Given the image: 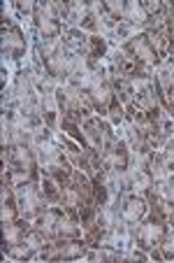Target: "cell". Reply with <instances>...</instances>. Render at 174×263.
<instances>
[{
  "instance_id": "1",
  "label": "cell",
  "mask_w": 174,
  "mask_h": 263,
  "mask_svg": "<svg viewBox=\"0 0 174 263\" xmlns=\"http://www.w3.org/2000/svg\"><path fill=\"white\" fill-rule=\"evenodd\" d=\"M35 152H37V161H40L42 177L56 179L60 186H65V184L72 179V175H75L77 168L72 165V161L68 159L63 144H60L58 140H49V142L40 144Z\"/></svg>"
},
{
  "instance_id": "2",
  "label": "cell",
  "mask_w": 174,
  "mask_h": 263,
  "mask_svg": "<svg viewBox=\"0 0 174 263\" xmlns=\"http://www.w3.org/2000/svg\"><path fill=\"white\" fill-rule=\"evenodd\" d=\"M3 170L12 175L14 184L19 182H42V170L37 152L33 147H12L10 159L3 163Z\"/></svg>"
},
{
  "instance_id": "3",
  "label": "cell",
  "mask_w": 174,
  "mask_h": 263,
  "mask_svg": "<svg viewBox=\"0 0 174 263\" xmlns=\"http://www.w3.org/2000/svg\"><path fill=\"white\" fill-rule=\"evenodd\" d=\"M56 103H58V112L63 119H70L75 124H81L89 117H93V107L89 105V98L81 89L72 84H63L56 86Z\"/></svg>"
},
{
  "instance_id": "4",
  "label": "cell",
  "mask_w": 174,
  "mask_h": 263,
  "mask_svg": "<svg viewBox=\"0 0 174 263\" xmlns=\"http://www.w3.org/2000/svg\"><path fill=\"white\" fill-rule=\"evenodd\" d=\"M167 229H169V223L165 221V217H160L158 212H151L149 210V214H146L137 226H130V240H133V245H137L139 249L151 252L154 247H160Z\"/></svg>"
},
{
  "instance_id": "5",
  "label": "cell",
  "mask_w": 174,
  "mask_h": 263,
  "mask_svg": "<svg viewBox=\"0 0 174 263\" xmlns=\"http://www.w3.org/2000/svg\"><path fill=\"white\" fill-rule=\"evenodd\" d=\"M33 35L35 40L40 42H60L65 33V24L58 19V14L54 12L51 3H35L33 12Z\"/></svg>"
},
{
  "instance_id": "6",
  "label": "cell",
  "mask_w": 174,
  "mask_h": 263,
  "mask_svg": "<svg viewBox=\"0 0 174 263\" xmlns=\"http://www.w3.org/2000/svg\"><path fill=\"white\" fill-rule=\"evenodd\" d=\"M30 45H28V35L21 28L16 21H12L7 16V7L3 10V59L10 63H19L26 59Z\"/></svg>"
},
{
  "instance_id": "7",
  "label": "cell",
  "mask_w": 174,
  "mask_h": 263,
  "mask_svg": "<svg viewBox=\"0 0 174 263\" xmlns=\"http://www.w3.org/2000/svg\"><path fill=\"white\" fill-rule=\"evenodd\" d=\"M86 98H89V105L93 107V112L98 117H107L110 107L116 103V93H114V86L110 82V74H107V65H100L98 72H95V80L93 84L89 86L86 91Z\"/></svg>"
},
{
  "instance_id": "8",
  "label": "cell",
  "mask_w": 174,
  "mask_h": 263,
  "mask_svg": "<svg viewBox=\"0 0 174 263\" xmlns=\"http://www.w3.org/2000/svg\"><path fill=\"white\" fill-rule=\"evenodd\" d=\"M89 245L84 238H58L45 242L40 252V261H79L86 258Z\"/></svg>"
},
{
  "instance_id": "9",
  "label": "cell",
  "mask_w": 174,
  "mask_h": 263,
  "mask_svg": "<svg viewBox=\"0 0 174 263\" xmlns=\"http://www.w3.org/2000/svg\"><path fill=\"white\" fill-rule=\"evenodd\" d=\"M104 65H107V70L121 74V77H125V80H130V82L149 80V77H154V70L146 68L144 63H139V61L135 59V56H130L121 45L116 47V49L110 51L107 63H104Z\"/></svg>"
},
{
  "instance_id": "10",
  "label": "cell",
  "mask_w": 174,
  "mask_h": 263,
  "mask_svg": "<svg viewBox=\"0 0 174 263\" xmlns=\"http://www.w3.org/2000/svg\"><path fill=\"white\" fill-rule=\"evenodd\" d=\"M14 186H16V203H19L21 217L33 221V219H37L49 208L40 182H19V184H14Z\"/></svg>"
},
{
  "instance_id": "11",
  "label": "cell",
  "mask_w": 174,
  "mask_h": 263,
  "mask_svg": "<svg viewBox=\"0 0 174 263\" xmlns=\"http://www.w3.org/2000/svg\"><path fill=\"white\" fill-rule=\"evenodd\" d=\"M81 133H84L86 147L93 149V152H98V154L104 149V144L119 135L110 121L104 119V117H98V115H93L86 121H81Z\"/></svg>"
},
{
  "instance_id": "12",
  "label": "cell",
  "mask_w": 174,
  "mask_h": 263,
  "mask_svg": "<svg viewBox=\"0 0 174 263\" xmlns=\"http://www.w3.org/2000/svg\"><path fill=\"white\" fill-rule=\"evenodd\" d=\"M121 47H123L130 56H135L139 63H144L146 68H151V70L163 65V61H160V56H158V51H156L154 42H151L149 33H144V30H142V33H135L133 37L125 40Z\"/></svg>"
},
{
  "instance_id": "13",
  "label": "cell",
  "mask_w": 174,
  "mask_h": 263,
  "mask_svg": "<svg viewBox=\"0 0 174 263\" xmlns=\"http://www.w3.org/2000/svg\"><path fill=\"white\" fill-rule=\"evenodd\" d=\"M100 159H102L104 170H110V173H125L130 165V147L123 135H116L114 140H110L104 144V149L100 152Z\"/></svg>"
},
{
  "instance_id": "14",
  "label": "cell",
  "mask_w": 174,
  "mask_h": 263,
  "mask_svg": "<svg viewBox=\"0 0 174 263\" xmlns=\"http://www.w3.org/2000/svg\"><path fill=\"white\" fill-rule=\"evenodd\" d=\"M119 210H121L123 221L128 223V229H130V226H137V223L149 214V200H146L144 194L130 191V194H125L123 198H121Z\"/></svg>"
},
{
  "instance_id": "15",
  "label": "cell",
  "mask_w": 174,
  "mask_h": 263,
  "mask_svg": "<svg viewBox=\"0 0 174 263\" xmlns=\"http://www.w3.org/2000/svg\"><path fill=\"white\" fill-rule=\"evenodd\" d=\"M45 242H47V240L33 229V231L28 233V238L24 240V242L14 245V247H10L7 252H3V254H5L7 258H12V261H33V258L40 256V252H42V247H45Z\"/></svg>"
},
{
  "instance_id": "16",
  "label": "cell",
  "mask_w": 174,
  "mask_h": 263,
  "mask_svg": "<svg viewBox=\"0 0 174 263\" xmlns=\"http://www.w3.org/2000/svg\"><path fill=\"white\" fill-rule=\"evenodd\" d=\"M65 210L60 205H49L37 219H33V229L49 242V240H58V223Z\"/></svg>"
},
{
  "instance_id": "17",
  "label": "cell",
  "mask_w": 174,
  "mask_h": 263,
  "mask_svg": "<svg viewBox=\"0 0 174 263\" xmlns=\"http://www.w3.org/2000/svg\"><path fill=\"white\" fill-rule=\"evenodd\" d=\"M30 231H33V221L26 217H19V219H14V221L3 223V252H7L10 247L24 242Z\"/></svg>"
},
{
  "instance_id": "18",
  "label": "cell",
  "mask_w": 174,
  "mask_h": 263,
  "mask_svg": "<svg viewBox=\"0 0 174 263\" xmlns=\"http://www.w3.org/2000/svg\"><path fill=\"white\" fill-rule=\"evenodd\" d=\"M154 80L160 89V103L165 100H174V56L163 61L160 68H156Z\"/></svg>"
},
{
  "instance_id": "19",
  "label": "cell",
  "mask_w": 174,
  "mask_h": 263,
  "mask_svg": "<svg viewBox=\"0 0 174 263\" xmlns=\"http://www.w3.org/2000/svg\"><path fill=\"white\" fill-rule=\"evenodd\" d=\"M60 42L65 45V49H68L70 54L81 56V59L89 56V33H84L81 28H70L68 26L63 37H60Z\"/></svg>"
},
{
  "instance_id": "20",
  "label": "cell",
  "mask_w": 174,
  "mask_h": 263,
  "mask_svg": "<svg viewBox=\"0 0 174 263\" xmlns=\"http://www.w3.org/2000/svg\"><path fill=\"white\" fill-rule=\"evenodd\" d=\"M123 24H128L135 33H142L149 28V14L144 10V3H125Z\"/></svg>"
},
{
  "instance_id": "21",
  "label": "cell",
  "mask_w": 174,
  "mask_h": 263,
  "mask_svg": "<svg viewBox=\"0 0 174 263\" xmlns=\"http://www.w3.org/2000/svg\"><path fill=\"white\" fill-rule=\"evenodd\" d=\"M86 261H100V263L125 261V249L110 247V245H102V247H89V252H86Z\"/></svg>"
},
{
  "instance_id": "22",
  "label": "cell",
  "mask_w": 174,
  "mask_h": 263,
  "mask_svg": "<svg viewBox=\"0 0 174 263\" xmlns=\"http://www.w3.org/2000/svg\"><path fill=\"white\" fill-rule=\"evenodd\" d=\"M110 40L104 35H89V56L86 59L95 61V63H102V59L110 56Z\"/></svg>"
},
{
  "instance_id": "23",
  "label": "cell",
  "mask_w": 174,
  "mask_h": 263,
  "mask_svg": "<svg viewBox=\"0 0 174 263\" xmlns=\"http://www.w3.org/2000/svg\"><path fill=\"white\" fill-rule=\"evenodd\" d=\"M42 191H45V198L49 205H60V198H63V186H60L56 179L51 177H42Z\"/></svg>"
},
{
  "instance_id": "24",
  "label": "cell",
  "mask_w": 174,
  "mask_h": 263,
  "mask_svg": "<svg viewBox=\"0 0 174 263\" xmlns=\"http://www.w3.org/2000/svg\"><path fill=\"white\" fill-rule=\"evenodd\" d=\"M58 133H65V135H70V138L75 140V142H79L81 147H86L84 133H81V124H75V121L63 119V117H60V130H58Z\"/></svg>"
},
{
  "instance_id": "25",
  "label": "cell",
  "mask_w": 174,
  "mask_h": 263,
  "mask_svg": "<svg viewBox=\"0 0 174 263\" xmlns=\"http://www.w3.org/2000/svg\"><path fill=\"white\" fill-rule=\"evenodd\" d=\"M104 119L110 121L114 128H121V126H123V121H125V107L119 103V100H116V103L110 107V112H107V117H104Z\"/></svg>"
},
{
  "instance_id": "26",
  "label": "cell",
  "mask_w": 174,
  "mask_h": 263,
  "mask_svg": "<svg viewBox=\"0 0 174 263\" xmlns=\"http://www.w3.org/2000/svg\"><path fill=\"white\" fill-rule=\"evenodd\" d=\"M160 254H163V261H174V226H169L165 233L160 242Z\"/></svg>"
},
{
  "instance_id": "27",
  "label": "cell",
  "mask_w": 174,
  "mask_h": 263,
  "mask_svg": "<svg viewBox=\"0 0 174 263\" xmlns=\"http://www.w3.org/2000/svg\"><path fill=\"white\" fill-rule=\"evenodd\" d=\"M12 7L16 10V14H19V16H24V19H33L35 3H24V0H16V3H12Z\"/></svg>"
}]
</instances>
